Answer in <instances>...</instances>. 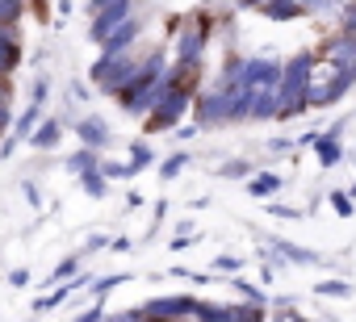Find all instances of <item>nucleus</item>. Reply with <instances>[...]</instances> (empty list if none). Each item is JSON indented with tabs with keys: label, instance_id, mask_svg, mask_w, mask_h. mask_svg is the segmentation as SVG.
Wrapping results in <instances>:
<instances>
[{
	"label": "nucleus",
	"instance_id": "24",
	"mask_svg": "<svg viewBox=\"0 0 356 322\" xmlns=\"http://www.w3.org/2000/svg\"><path fill=\"white\" fill-rule=\"evenodd\" d=\"M323 293H348V285H343V280H327Z\"/></svg>",
	"mask_w": 356,
	"mask_h": 322
},
{
	"label": "nucleus",
	"instance_id": "9",
	"mask_svg": "<svg viewBox=\"0 0 356 322\" xmlns=\"http://www.w3.org/2000/svg\"><path fill=\"white\" fill-rule=\"evenodd\" d=\"M17 63H22V46H17V38H9L5 30H0V76H9Z\"/></svg>",
	"mask_w": 356,
	"mask_h": 322
},
{
	"label": "nucleus",
	"instance_id": "7",
	"mask_svg": "<svg viewBox=\"0 0 356 322\" xmlns=\"http://www.w3.org/2000/svg\"><path fill=\"white\" fill-rule=\"evenodd\" d=\"M76 134L84 138V146H105V142H109V130H105L101 117H84V121L76 126Z\"/></svg>",
	"mask_w": 356,
	"mask_h": 322
},
{
	"label": "nucleus",
	"instance_id": "32",
	"mask_svg": "<svg viewBox=\"0 0 356 322\" xmlns=\"http://www.w3.org/2000/svg\"><path fill=\"white\" fill-rule=\"evenodd\" d=\"M281 322H298V318H281Z\"/></svg>",
	"mask_w": 356,
	"mask_h": 322
},
{
	"label": "nucleus",
	"instance_id": "21",
	"mask_svg": "<svg viewBox=\"0 0 356 322\" xmlns=\"http://www.w3.org/2000/svg\"><path fill=\"white\" fill-rule=\"evenodd\" d=\"M76 264H80L76 255H72V260H63V264L55 268V276H51V280H63V276H72V272H76Z\"/></svg>",
	"mask_w": 356,
	"mask_h": 322
},
{
	"label": "nucleus",
	"instance_id": "19",
	"mask_svg": "<svg viewBox=\"0 0 356 322\" xmlns=\"http://www.w3.org/2000/svg\"><path fill=\"white\" fill-rule=\"evenodd\" d=\"M227 322H260V301L256 305H248V310H231V318Z\"/></svg>",
	"mask_w": 356,
	"mask_h": 322
},
{
	"label": "nucleus",
	"instance_id": "22",
	"mask_svg": "<svg viewBox=\"0 0 356 322\" xmlns=\"http://www.w3.org/2000/svg\"><path fill=\"white\" fill-rule=\"evenodd\" d=\"M331 205H335V210H339V214H352V201H348V197H343V193H331Z\"/></svg>",
	"mask_w": 356,
	"mask_h": 322
},
{
	"label": "nucleus",
	"instance_id": "4",
	"mask_svg": "<svg viewBox=\"0 0 356 322\" xmlns=\"http://www.w3.org/2000/svg\"><path fill=\"white\" fill-rule=\"evenodd\" d=\"M138 30H143V26H138L134 17H126V22H122V26H118L113 34H105V38H101L105 55H126V46H130V42L138 38Z\"/></svg>",
	"mask_w": 356,
	"mask_h": 322
},
{
	"label": "nucleus",
	"instance_id": "23",
	"mask_svg": "<svg viewBox=\"0 0 356 322\" xmlns=\"http://www.w3.org/2000/svg\"><path fill=\"white\" fill-rule=\"evenodd\" d=\"M343 34H352V38H356V5L343 13Z\"/></svg>",
	"mask_w": 356,
	"mask_h": 322
},
{
	"label": "nucleus",
	"instance_id": "25",
	"mask_svg": "<svg viewBox=\"0 0 356 322\" xmlns=\"http://www.w3.org/2000/svg\"><path fill=\"white\" fill-rule=\"evenodd\" d=\"M76 322H101V305H92V310H88V314H80V318H76Z\"/></svg>",
	"mask_w": 356,
	"mask_h": 322
},
{
	"label": "nucleus",
	"instance_id": "12",
	"mask_svg": "<svg viewBox=\"0 0 356 322\" xmlns=\"http://www.w3.org/2000/svg\"><path fill=\"white\" fill-rule=\"evenodd\" d=\"M277 189H281V180H277V176H256L248 193H252V197H273Z\"/></svg>",
	"mask_w": 356,
	"mask_h": 322
},
{
	"label": "nucleus",
	"instance_id": "13",
	"mask_svg": "<svg viewBox=\"0 0 356 322\" xmlns=\"http://www.w3.org/2000/svg\"><path fill=\"white\" fill-rule=\"evenodd\" d=\"M84 285H88V280H72V285H63V289H55L51 297H42V301H38V310H55V305H59V301H63V297H67L72 289H84Z\"/></svg>",
	"mask_w": 356,
	"mask_h": 322
},
{
	"label": "nucleus",
	"instance_id": "30",
	"mask_svg": "<svg viewBox=\"0 0 356 322\" xmlns=\"http://www.w3.org/2000/svg\"><path fill=\"white\" fill-rule=\"evenodd\" d=\"M243 5H264V0H243Z\"/></svg>",
	"mask_w": 356,
	"mask_h": 322
},
{
	"label": "nucleus",
	"instance_id": "28",
	"mask_svg": "<svg viewBox=\"0 0 356 322\" xmlns=\"http://www.w3.org/2000/svg\"><path fill=\"white\" fill-rule=\"evenodd\" d=\"M147 322H172V318H159V314H147Z\"/></svg>",
	"mask_w": 356,
	"mask_h": 322
},
{
	"label": "nucleus",
	"instance_id": "5",
	"mask_svg": "<svg viewBox=\"0 0 356 322\" xmlns=\"http://www.w3.org/2000/svg\"><path fill=\"white\" fill-rule=\"evenodd\" d=\"M193 297H155V301H147V310L143 314H159V318H185V314H193Z\"/></svg>",
	"mask_w": 356,
	"mask_h": 322
},
{
	"label": "nucleus",
	"instance_id": "11",
	"mask_svg": "<svg viewBox=\"0 0 356 322\" xmlns=\"http://www.w3.org/2000/svg\"><path fill=\"white\" fill-rule=\"evenodd\" d=\"M318 164H323V168L339 164V142H335V130H331L327 138H318Z\"/></svg>",
	"mask_w": 356,
	"mask_h": 322
},
{
	"label": "nucleus",
	"instance_id": "1",
	"mask_svg": "<svg viewBox=\"0 0 356 322\" xmlns=\"http://www.w3.org/2000/svg\"><path fill=\"white\" fill-rule=\"evenodd\" d=\"M126 17H130V0H105V5L97 9V22H92V30H88V34H92V42H101L105 34H113V30L126 22Z\"/></svg>",
	"mask_w": 356,
	"mask_h": 322
},
{
	"label": "nucleus",
	"instance_id": "8",
	"mask_svg": "<svg viewBox=\"0 0 356 322\" xmlns=\"http://www.w3.org/2000/svg\"><path fill=\"white\" fill-rule=\"evenodd\" d=\"M264 13H268V22H289V17L306 13V5L302 0H264Z\"/></svg>",
	"mask_w": 356,
	"mask_h": 322
},
{
	"label": "nucleus",
	"instance_id": "17",
	"mask_svg": "<svg viewBox=\"0 0 356 322\" xmlns=\"http://www.w3.org/2000/svg\"><path fill=\"white\" fill-rule=\"evenodd\" d=\"M22 17V0H0V26H9Z\"/></svg>",
	"mask_w": 356,
	"mask_h": 322
},
{
	"label": "nucleus",
	"instance_id": "20",
	"mask_svg": "<svg viewBox=\"0 0 356 322\" xmlns=\"http://www.w3.org/2000/svg\"><path fill=\"white\" fill-rule=\"evenodd\" d=\"M185 164H189V155H172V159H168V164H163L159 172H163V176H176V172H181Z\"/></svg>",
	"mask_w": 356,
	"mask_h": 322
},
{
	"label": "nucleus",
	"instance_id": "10",
	"mask_svg": "<svg viewBox=\"0 0 356 322\" xmlns=\"http://www.w3.org/2000/svg\"><path fill=\"white\" fill-rule=\"evenodd\" d=\"M59 134H63V126H59L55 117H47L42 126H34V130H30V142L47 151V146H55V142H59Z\"/></svg>",
	"mask_w": 356,
	"mask_h": 322
},
{
	"label": "nucleus",
	"instance_id": "26",
	"mask_svg": "<svg viewBox=\"0 0 356 322\" xmlns=\"http://www.w3.org/2000/svg\"><path fill=\"white\" fill-rule=\"evenodd\" d=\"M306 9H327V5H335V0H302Z\"/></svg>",
	"mask_w": 356,
	"mask_h": 322
},
{
	"label": "nucleus",
	"instance_id": "6",
	"mask_svg": "<svg viewBox=\"0 0 356 322\" xmlns=\"http://www.w3.org/2000/svg\"><path fill=\"white\" fill-rule=\"evenodd\" d=\"M42 96H47V84L38 80V84H34V101H30V109L17 117V134H13L17 142H22V138H30V130L38 126V117H42Z\"/></svg>",
	"mask_w": 356,
	"mask_h": 322
},
{
	"label": "nucleus",
	"instance_id": "29",
	"mask_svg": "<svg viewBox=\"0 0 356 322\" xmlns=\"http://www.w3.org/2000/svg\"><path fill=\"white\" fill-rule=\"evenodd\" d=\"M109 322H130V314H126V318H109Z\"/></svg>",
	"mask_w": 356,
	"mask_h": 322
},
{
	"label": "nucleus",
	"instance_id": "3",
	"mask_svg": "<svg viewBox=\"0 0 356 322\" xmlns=\"http://www.w3.org/2000/svg\"><path fill=\"white\" fill-rule=\"evenodd\" d=\"M227 105H231V92H222V88H214V92L197 96V121H202V126L227 121Z\"/></svg>",
	"mask_w": 356,
	"mask_h": 322
},
{
	"label": "nucleus",
	"instance_id": "2",
	"mask_svg": "<svg viewBox=\"0 0 356 322\" xmlns=\"http://www.w3.org/2000/svg\"><path fill=\"white\" fill-rule=\"evenodd\" d=\"M206 38H210V22L202 17L193 30H185V38H181V67H197V59H202V46H206Z\"/></svg>",
	"mask_w": 356,
	"mask_h": 322
},
{
	"label": "nucleus",
	"instance_id": "27",
	"mask_svg": "<svg viewBox=\"0 0 356 322\" xmlns=\"http://www.w3.org/2000/svg\"><path fill=\"white\" fill-rule=\"evenodd\" d=\"M5 126H9V109H5V105H0V130H5Z\"/></svg>",
	"mask_w": 356,
	"mask_h": 322
},
{
	"label": "nucleus",
	"instance_id": "14",
	"mask_svg": "<svg viewBox=\"0 0 356 322\" xmlns=\"http://www.w3.org/2000/svg\"><path fill=\"white\" fill-rule=\"evenodd\" d=\"M193 314H197L202 322H227V318H231L227 305H193Z\"/></svg>",
	"mask_w": 356,
	"mask_h": 322
},
{
	"label": "nucleus",
	"instance_id": "31",
	"mask_svg": "<svg viewBox=\"0 0 356 322\" xmlns=\"http://www.w3.org/2000/svg\"><path fill=\"white\" fill-rule=\"evenodd\" d=\"M101 5H105V0H92V9H101Z\"/></svg>",
	"mask_w": 356,
	"mask_h": 322
},
{
	"label": "nucleus",
	"instance_id": "33",
	"mask_svg": "<svg viewBox=\"0 0 356 322\" xmlns=\"http://www.w3.org/2000/svg\"><path fill=\"white\" fill-rule=\"evenodd\" d=\"M352 193H356V189H352Z\"/></svg>",
	"mask_w": 356,
	"mask_h": 322
},
{
	"label": "nucleus",
	"instance_id": "16",
	"mask_svg": "<svg viewBox=\"0 0 356 322\" xmlns=\"http://www.w3.org/2000/svg\"><path fill=\"white\" fill-rule=\"evenodd\" d=\"M84 176V189H88V197H105V176L97 172V168H88V172H80Z\"/></svg>",
	"mask_w": 356,
	"mask_h": 322
},
{
	"label": "nucleus",
	"instance_id": "18",
	"mask_svg": "<svg viewBox=\"0 0 356 322\" xmlns=\"http://www.w3.org/2000/svg\"><path fill=\"white\" fill-rule=\"evenodd\" d=\"M130 155H134V159H130V164H126V168H130V176H134V172H143V168H147V164H151V151H147V146H143V142H138V146H134V151H130Z\"/></svg>",
	"mask_w": 356,
	"mask_h": 322
},
{
	"label": "nucleus",
	"instance_id": "15",
	"mask_svg": "<svg viewBox=\"0 0 356 322\" xmlns=\"http://www.w3.org/2000/svg\"><path fill=\"white\" fill-rule=\"evenodd\" d=\"M67 168H72V172H88V168H97V155H92V146H84L80 155H72V159H67Z\"/></svg>",
	"mask_w": 356,
	"mask_h": 322
}]
</instances>
